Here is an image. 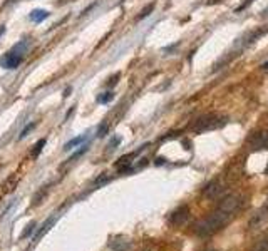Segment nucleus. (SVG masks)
<instances>
[{
  "label": "nucleus",
  "mask_w": 268,
  "mask_h": 251,
  "mask_svg": "<svg viewBox=\"0 0 268 251\" xmlns=\"http://www.w3.org/2000/svg\"><path fill=\"white\" fill-rule=\"evenodd\" d=\"M256 251H268V239H265L263 243H260L258 248H256Z\"/></svg>",
  "instance_id": "obj_19"
},
{
  "label": "nucleus",
  "mask_w": 268,
  "mask_h": 251,
  "mask_svg": "<svg viewBox=\"0 0 268 251\" xmlns=\"http://www.w3.org/2000/svg\"><path fill=\"white\" fill-rule=\"evenodd\" d=\"M119 77H121V74H119V72H118V74H114V76H111V77H109V81L106 82V86H108L109 89H113V87L116 86V84H118V82H119Z\"/></svg>",
  "instance_id": "obj_13"
},
{
  "label": "nucleus",
  "mask_w": 268,
  "mask_h": 251,
  "mask_svg": "<svg viewBox=\"0 0 268 251\" xmlns=\"http://www.w3.org/2000/svg\"><path fill=\"white\" fill-rule=\"evenodd\" d=\"M119 143H121V138H114V139L111 141V143H109L108 148H109V149H114L116 146H119Z\"/></svg>",
  "instance_id": "obj_18"
},
{
  "label": "nucleus",
  "mask_w": 268,
  "mask_h": 251,
  "mask_svg": "<svg viewBox=\"0 0 268 251\" xmlns=\"http://www.w3.org/2000/svg\"><path fill=\"white\" fill-rule=\"evenodd\" d=\"M35 128V122H30V124H27L25 126V128L22 129V133H20V136H19V139H22V138H25V136H27L30 131H32Z\"/></svg>",
  "instance_id": "obj_14"
},
{
  "label": "nucleus",
  "mask_w": 268,
  "mask_h": 251,
  "mask_svg": "<svg viewBox=\"0 0 268 251\" xmlns=\"http://www.w3.org/2000/svg\"><path fill=\"white\" fill-rule=\"evenodd\" d=\"M25 49H27V45L25 44L22 45V42H20V44L15 45L9 54H5V57L0 59V66L5 67V69H10V71L17 69V67L20 66V62H22V55H24Z\"/></svg>",
  "instance_id": "obj_3"
},
{
  "label": "nucleus",
  "mask_w": 268,
  "mask_h": 251,
  "mask_svg": "<svg viewBox=\"0 0 268 251\" xmlns=\"http://www.w3.org/2000/svg\"><path fill=\"white\" fill-rule=\"evenodd\" d=\"M84 141H86V134L77 136V138H72L71 141H67V143H66V146H64V151H71V149L77 148V146H79V144H82Z\"/></svg>",
  "instance_id": "obj_8"
},
{
  "label": "nucleus",
  "mask_w": 268,
  "mask_h": 251,
  "mask_svg": "<svg viewBox=\"0 0 268 251\" xmlns=\"http://www.w3.org/2000/svg\"><path fill=\"white\" fill-rule=\"evenodd\" d=\"M113 99H114V92L108 91V92L99 94V96L96 97V101H97V104H108V102H111Z\"/></svg>",
  "instance_id": "obj_9"
},
{
  "label": "nucleus",
  "mask_w": 268,
  "mask_h": 251,
  "mask_svg": "<svg viewBox=\"0 0 268 251\" xmlns=\"http://www.w3.org/2000/svg\"><path fill=\"white\" fill-rule=\"evenodd\" d=\"M66 2H71V0H59V4H66Z\"/></svg>",
  "instance_id": "obj_25"
},
{
  "label": "nucleus",
  "mask_w": 268,
  "mask_h": 251,
  "mask_svg": "<svg viewBox=\"0 0 268 251\" xmlns=\"http://www.w3.org/2000/svg\"><path fill=\"white\" fill-rule=\"evenodd\" d=\"M261 69H263V71H268V60L265 62V64H261Z\"/></svg>",
  "instance_id": "obj_22"
},
{
  "label": "nucleus",
  "mask_w": 268,
  "mask_h": 251,
  "mask_svg": "<svg viewBox=\"0 0 268 251\" xmlns=\"http://www.w3.org/2000/svg\"><path fill=\"white\" fill-rule=\"evenodd\" d=\"M87 149H89V146H82V148H81V149H79V151H76V153L71 156V161H74V159H77V158H79V156H82L84 153H86V151H87Z\"/></svg>",
  "instance_id": "obj_16"
},
{
  "label": "nucleus",
  "mask_w": 268,
  "mask_h": 251,
  "mask_svg": "<svg viewBox=\"0 0 268 251\" xmlns=\"http://www.w3.org/2000/svg\"><path fill=\"white\" fill-rule=\"evenodd\" d=\"M220 0H209V4H218Z\"/></svg>",
  "instance_id": "obj_24"
},
{
  "label": "nucleus",
  "mask_w": 268,
  "mask_h": 251,
  "mask_svg": "<svg viewBox=\"0 0 268 251\" xmlns=\"http://www.w3.org/2000/svg\"><path fill=\"white\" fill-rule=\"evenodd\" d=\"M5 32V27H4V25H2V27H0V35H2Z\"/></svg>",
  "instance_id": "obj_23"
},
{
  "label": "nucleus",
  "mask_w": 268,
  "mask_h": 251,
  "mask_svg": "<svg viewBox=\"0 0 268 251\" xmlns=\"http://www.w3.org/2000/svg\"><path fill=\"white\" fill-rule=\"evenodd\" d=\"M186 218H188V208L186 206H181V208H178L176 211L171 214L170 221L173 224H181V223L186 221Z\"/></svg>",
  "instance_id": "obj_5"
},
{
  "label": "nucleus",
  "mask_w": 268,
  "mask_h": 251,
  "mask_svg": "<svg viewBox=\"0 0 268 251\" xmlns=\"http://www.w3.org/2000/svg\"><path fill=\"white\" fill-rule=\"evenodd\" d=\"M34 226H35V223H30L29 226H27V229H25V231L22 233V238H27L30 233H32V229H34Z\"/></svg>",
  "instance_id": "obj_17"
},
{
  "label": "nucleus",
  "mask_w": 268,
  "mask_h": 251,
  "mask_svg": "<svg viewBox=\"0 0 268 251\" xmlns=\"http://www.w3.org/2000/svg\"><path fill=\"white\" fill-rule=\"evenodd\" d=\"M251 2H253V0H245V4H241L240 5V7L238 9H236V12H241V10H245L246 7H248V5L251 4Z\"/></svg>",
  "instance_id": "obj_20"
},
{
  "label": "nucleus",
  "mask_w": 268,
  "mask_h": 251,
  "mask_svg": "<svg viewBox=\"0 0 268 251\" xmlns=\"http://www.w3.org/2000/svg\"><path fill=\"white\" fill-rule=\"evenodd\" d=\"M108 129H109V124H108V122H104V126H102V124L99 126V129H97V138H102V136H106V134H108Z\"/></svg>",
  "instance_id": "obj_15"
},
{
  "label": "nucleus",
  "mask_w": 268,
  "mask_h": 251,
  "mask_svg": "<svg viewBox=\"0 0 268 251\" xmlns=\"http://www.w3.org/2000/svg\"><path fill=\"white\" fill-rule=\"evenodd\" d=\"M69 96H71V87H67L66 92H64V97H69Z\"/></svg>",
  "instance_id": "obj_21"
},
{
  "label": "nucleus",
  "mask_w": 268,
  "mask_h": 251,
  "mask_svg": "<svg viewBox=\"0 0 268 251\" xmlns=\"http://www.w3.org/2000/svg\"><path fill=\"white\" fill-rule=\"evenodd\" d=\"M240 205H241V201H240V198H236V196H230L227 200H223L220 203V206L215 209L204 221L198 224L196 233L199 236H209V234L220 231L225 224L230 223L231 219L235 218V213L238 211Z\"/></svg>",
  "instance_id": "obj_1"
},
{
  "label": "nucleus",
  "mask_w": 268,
  "mask_h": 251,
  "mask_svg": "<svg viewBox=\"0 0 268 251\" xmlns=\"http://www.w3.org/2000/svg\"><path fill=\"white\" fill-rule=\"evenodd\" d=\"M228 122L227 117L220 116V114H206V116H201L199 119L193 122L191 126V131L193 133H206V131H215V129H220L223 128L225 124Z\"/></svg>",
  "instance_id": "obj_2"
},
{
  "label": "nucleus",
  "mask_w": 268,
  "mask_h": 251,
  "mask_svg": "<svg viewBox=\"0 0 268 251\" xmlns=\"http://www.w3.org/2000/svg\"><path fill=\"white\" fill-rule=\"evenodd\" d=\"M222 191V187H220V184L217 181H213V182H209V184L204 187V195H206L208 198H215V196H218V193Z\"/></svg>",
  "instance_id": "obj_7"
},
{
  "label": "nucleus",
  "mask_w": 268,
  "mask_h": 251,
  "mask_svg": "<svg viewBox=\"0 0 268 251\" xmlns=\"http://www.w3.org/2000/svg\"><path fill=\"white\" fill-rule=\"evenodd\" d=\"M263 14H265V15H268V9L265 10V12H263Z\"/></svg>",
  "instance_id": "obj_26"
},
{
  "label": "nucleus",
  "mask_w": 268,
  "mask_h": 251,
  "mask_svg": "<svg viewBox=\"0 0 268 251\" xmlns=\"http://www.w3.org/2000/svg\"><path fill=\"white\" fill-rule=\"evenodd\" d=\"M54 223H56V218H52L50 221H45V223H44V226H42V228L39 229V231H37V234H35L34 238H39V236H42V233H44L45 229H49V228H50V226H52V224H54Z\"/></svg>",
  "instance_id": "obj_12"
},
{
  "label": "nucleus",
  "mask_w": 268,
  "mask_h": 251,
  "mask_svg": "<svg viewBox=\"0 0 268 251\" xmlns=\"http://www.w3.org/2000/svg\"><path fill=\"white\" fill-rule=\"evenodd\" d=\"M153 9H154V2H153V4H149V5H146V7L139 12L138 17H136V20H143V19H146L151 12H153Z\"/></svg>",
  "instance_id": "obj_10"
},
{
  "label": "nucleus",
  "mask_w": 268,
  "mask_h": 251,
  "mask_svg": "<svg viewBox=\"0 0 268 251\" xmlns=\"http://www.w3.org/2000/svg\"><path fill=\"white\" fill-rule=\"evenodd\" d=\"M47 17H49V12H47V10H44V9H35V10H32V12H30V15H29V19L32 20V22H35V24L44 22Z\"/></svg>",
  "instance_id": "obj_6"
},
{
  "label": "nucleus",
  "mask_w": 268,
  "mask_h": 251,
  "mask_svg": "<svg viewBox=\"0 0 268 251\" xmlns=\"http://www.w3.org/2000/svg\"><path fill=\"white\" fill-rule=\"evenodd\" d=\"M253 149H268V133H256L250 138Z\"/></svg>",
  "instance_id": "obj_4"
},
{
  "label": "nucleus",
  "mask_w": 268,
  "mask_h": 251,
  "mask_svg": "<svg viewBox=\"0 0 268 251\" xmlns=\"http://www.w3.org/2000/svg\"><path fill=\"white\" fill-rule=\"evenodd\" d=\"M45 146V139H40L37 144H35V148L32 149V158H37V156L42 153V149H44Z\"/></svg>",
  "instance_id": "obj_11"
}]
</instances>
